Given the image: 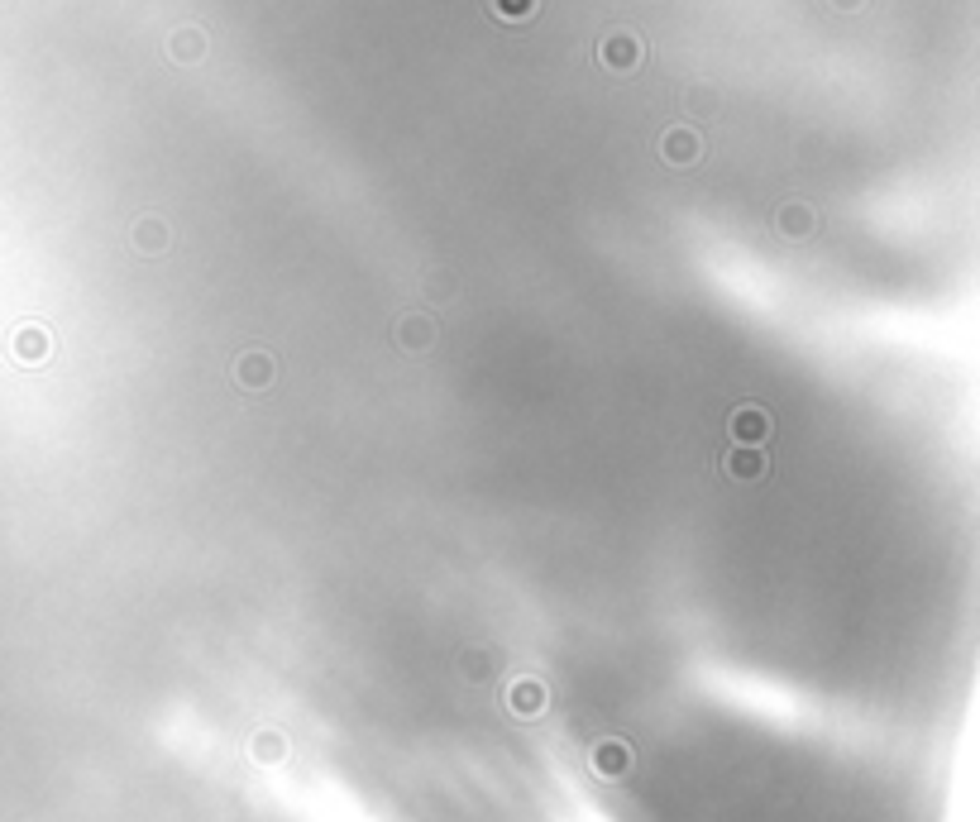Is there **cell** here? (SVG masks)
Returning a JSON list of instances; mask_svg holds the SVG:
<instances>
[{
    "label": "cell",
    "instance_id": "obj_9",
    "mask_svg": "<svg viewBox=\"0 0 980 822\" xmlns=\"http://www.w3.org/2000/svg\"><path fill=\"white\" fill-rule=\"evenodd\" d=\"M249 756L259 760V765H278V760L287 756L283 736H278V732H259L254 741H249Z\"/></svg>",
    "mask_w": 980,
    "mask_h": 822
},
{
    "label": "cell",
    "instance_id": "obj_2",
    "mask_svg": "<svg viewBox=\"0 0 980 822\" xmlns=\"http://www.w3.org/2000/svg\"><path fill=\"white\" fill-rule=\"evenodd\" d=\"M431 340H436V321H431L426 311H412V316L397 321V345L402 349L421 354V349H431Z\"/></svg>",
    "mask_w": 980,
    "mask_h": 822
},
{
    "label": "cell",
    "instance_id": "obj_12",
    "mask_svg": "<svg viewBox=\"0 0 980 822\" xmlns=\"http://www.w3.org/2000/svg\"><path fill=\"white\" fill-rule=\"evenodd\" d=\"M15 354H20V359H44V354H48V335L39 330V325L20 330V335H15Z\"/></svg>",
    "mask_w": 980,
    "mask_h": 822
},
{
    "label": "cell",
    "instance_id": "obj_7",
    "mask_svg": "<svg viewBox=\"0 0 980 822\" xmlns=\"http://www.w3.org/2000/svg\"><path fill=\"white\" fill-rule=\"evenodd\" d=\"M813 206H804V201H794V206H780V216H775V225H780V235L784 239H808L813 235Z\"/></svg>",
    "mask_w": 980,
    "mask_h": 822
},
{
    "label": "cell",
    "instance_id": "obj_14",
    "mask_svg": "<svg viewBox=\"0 0 980 822\" xmlns=\"http://www.w3.org/2000/svg\"><path fill=\"white\" fill-rule=\"evenodd\" d=\"M173 53H177V58H196V53H201V39H196L192 29H187L182 39H173Z\"/></svg>",
    "mask_w": 980,
    "mask_h": 822
},
{
    "label": "cell",
    "instance_id": "obj_3",
    "mask_svg": "<svg viewBox=\"0 0 980 822\" xmlns=\"http://www.w3.org/2000/svg\"><path fill=\"white\" fill-rule=\"evenodd\" d=\"M235 378H240V388L263 392L268 383H273V354H263V349H249V354H240Z\"/></svg>",
    "mask_w": 980,
    "mask_h": 822
},
{
    "label": "cell",
    "instance_id": "obj_1",
    "mask_svg": "<svg viewBox=\"0 0 980 822\" xmlns=\"http://www.w3.org/2000/svg\"><path fill=\"white\" fill-rule=\"evenodd\" d=\"M765 435H770V416H765V407L741 402V407L732 411V440H737V445H765Z\"/></svg>",
    "mask_w": 980,
    "mask_h": 822
},
{
    "label": "cell",
    "instance_id": "obj_8",
    "mask_svg": "<svg viewBox=\"0 0 980 822\" xmlns=\"http://www.w3.org/2000/svg\"><path fill=\"white\" fill-rule=\"evenodd\" d=\"M660 153H665V163H679V168H684V163H694L698 158V139L689 130H670L665 134V144H660Z\"/></svg>",
    "mask_w": 980,
    "mask_h": 822
},
{
    "label": "cell",
    "instance_id": "obj_10",
    "mask_svg": "<svg viewBox=\"0 0 980 822\" xmlns=\"http://www.w3.org/2000/svg\"><path fill=\"white\" fill-rule=\"evenodd\" d=\"M464 674H469L474 684L493 679V674H498V655H493V650H479V646L464 650Z\"/></svg>",
    "mask_w": 980,
    "mask_h": 822
},
{
    "label": "cell",
    "instance_id": "obj_13",
    "mask_svg": "<svg viewBox=\"0 0 980 822\" xmlns=\"http://www.w3.org/2000/svg\"><path fill=\"white\" fill-rule=\"evenodd\" d=\"M603 58H608L612 67H632L636 58H641V44H627V39H617V44L603 48Z\"/></svg>",
    "mask_w": 980,
    "mask_h": 822
},
{
    "label": "cell",
    "instance_id": "obj_4",
    "mask_svg": "<svg viewBox=\"0 0 980 822\" xmlns=\"http://www.w3.org/2000/svg\"><path fill=\"white\" fill-rule=\"evenodd\" d=\"M765 464L770 459L761 455V445H737V455H727V478H737V483H751V478H761L765 474Z\"/></svg>",
    "mask_w": 980,
    "mask_h": 822
},
{
    "label": "cell",
    "instance_id": "obj_11",
    "mask_svg": "<svg viewBox=\"0 0 980 822\" xmlns=\"http://www.w3.org/2000/svg\"><path fill=\"white\" fill-rule=\"evenodd\" d=\"M134 244H139V249H149V254L168 249V230H163V220H139V225H134Z\"/></svg>",
    "mask_w": 980,
    "mask_h": 822
},
{
    "label": "cell",
    "instance_id": "obj_15",
    "mask_svg": "<svg viewBox=\"0 0 980 822\" xmlns=\"http://www.w3.org/2000/svg\"><path fill=\"white\" fill-rule=\"evenodd\" d=\"M531 5H536V0H498V10L507 15V20H522V15H531Z\"/></svg>",
    "mask_w": 980,
    "mask_h": 822
},
{
    "label": "cell",
    "instance_id": "obj_6",
    "mask_svg": "<svg viewBox=\"0 0 980 822\" xmlns=\"http://www.w3.org/2000/svg\"><path fill=\"white\" fill-rule=\"evenodd\" d=\"M588 760H593V770H598L603 779H617V775H627V760H632V756H627V746H622V741H598Z\"/></svg>",
    "mask_w": 980,
    "mask_h": 822
},
{
    "label": "cell",
    "instance_id": "obj_5",
    "mask_svg": "<svg viewBox=\"0 0 980 822\" xmlns=\"http://www.w3.org/2000/svg\"><path fill=\"white\" fill-rule=\"evenodd\" d=\"M507 708L517 717H536L545 708V689L536 684V679H517L512 689H507Z\"/></svg>",
    "mask_w": 980,
    "mask_h": 822
}]
</instances>
